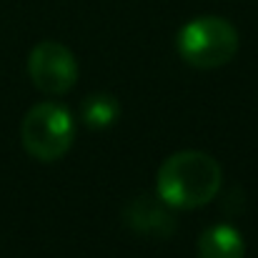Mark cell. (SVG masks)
<instances>
[{
    "label": "cell",
    "mask_w": 258,
    "mask_h": 258,
    "mask_svg": "<svg viewBox=\"0 0 258 258\" xmlns=\"http://www.w3.org/2000/svg\"><path fill=\"white\" fill-rule=\"evenodd\" d=\"M221 166L203 151H178L163 161L156 175V193L178 211L201 208L221 190Z\"/></svg>",
    "instance_id": "6da1fadb"
},
{
    "label": "cell",
    "mask_w": 258,
    "mask_h": 258,
    "mask_svg": "<svg viewBox=\"0 0 258 258\" xmlns=\"http://www.w3.org/2000/svg\"><path fill=\"white\" fill-rule=\"evenodd\" d=\"M178 55L196 71H213L231 63L238 53V30L218 15H203L185 23L175 38Z\"/></svg>",
    "instance_id": "7a4b0ae2"
},
{
    "label": "cell",
    "mask_w": 258,
    "mask_h": 258,
    "mask_svg": "<svg viewBox=\"0 0 258 258\" xmlns=\"http://www.w3.org/2000/svg\"><path fill=\"white\" fill-rule=\"evenodd\" d=\"M20 141H23L25 153L33 156L35 161L53 163V161L63 158L76 141L71 110L60 103L33 105L23 118Z\"/></svg>",
    "instance_id": "3957f363"
},
{
    "label": "cell",
    "mask_w": 258,
    "mask_h": 258,
    "mask_svg": "<svg viewBox=\"0 0 258 258\" xmlns=\"http://www.w3.org/2000/svg\"><path fill=\"white\" fill-rule=\"evenodd\" d=\"M28 76L33 86L48 95H66L78 81V60L63 43H38L28 55Z\"/></svg>",
    "instance_id": "277c9868"
},
{
    "label": "cell",
    "mask_w": 258,
    "mask_h": 258,
    "mask_svg": "<svg viewBox=\"0 0 258 258\" xmlns=\"http://www.w3.org/2000/svg\"><path fill=\"white\" fill-rule=\"evenodd\" d=\"M125 223L138 236L148 238H168L175 231V218L171 213V206L158 196H138L125 208Z\"/></svg>",
    "instance_id": "5b68a950"
},
{
    "label": "cell",
    "mask_w": 258,
    "mask_h": 258,
    "mask_svg": "<svg viewBox=\"0 0 258 258\" xmlns=\"http://www.w3.org/2000/svg\"><path fill=\"white\" fill-rule=\"evenodd\" d=\"M198 258H243L246 256V241L238 233V228L228 223L208 226L198 236Z\"/></svg>",
    "instance_id": "8992f818"
},
{
    "label": "cell",
    "mask_w": 258,
    "mask_h": 258,
    "mask_svg": "<svg viewBox=\"0 0 258 258\" xmlns=\"http://www.w3.org/2000/svg\"><path fill=\"white\" fill-rule=\"evenodd\" d=\"M118 115H120V103L108 90L90 93L81 103V120L90 131H103V128L113 125L118 120Z\"/></svg>",
    "instance_id": "52a82bcc"
}]
</instances>
